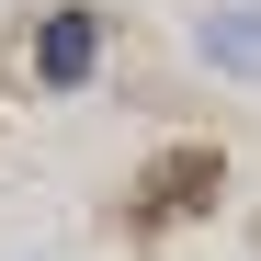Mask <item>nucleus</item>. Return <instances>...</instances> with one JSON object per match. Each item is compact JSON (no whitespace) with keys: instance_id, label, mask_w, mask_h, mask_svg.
<instances>
[{"instance_id":"nucleus-2","label":"nucleus","mask_w":261,"mask_h":261,"mask_svg":"<svg viewBox=\"0 0 261 261\" xmlns=\"http://www.w3.org/2000/svg\"><path fill=\"white\" fill-rule=\"evenodd\" d=\"M216 182H227V170H216V148H182L159 182H137V204H125V216H137V227H170V216H193Z\"/></svg>"},{"instance_id":"nucleus-1","label":"nucleus","mask_w":261,"mask_h":261,"mask_svg":"<svg viewBox=\"0 0 261 261\" xmlns=\"http://www.w3.org/2000/svg\"><path fill=\"white\" fill-rule=\"evenodd\" d=\"M91 57H102V12H46L34 23V80H46V91H80V80H91Z\"/></svg>"},{"instance_id":"nucleus-3","label":"nucleus","mask_w":261,"mask_h":261,"mask_svg":"<svg viewBox=\"0 0 261 261\" xmlns=\"http://www.w3.org/2000/svg\"><path fill=\"white\" fill-rule=\"evenodd\" d=\"M204 57L239 68V80H261V12H204Z\"/></svg>"}]
</instances>
